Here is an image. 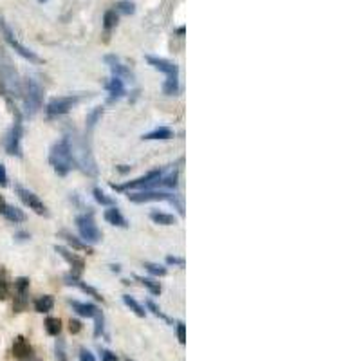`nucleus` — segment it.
<instances>
[{"label": "nucleus", "instance_id": "1", "mask_svg": "<svg viewBox=\"0 0 361 361\" xmlns=\"http://www.w3.org/2000/svg\"><path fill=\"white\" fill-rule=\"evenodd\" d=\"M67 141H69V148H71V156L72 161L76 167H80V170L87 176H96L98 174V167H96V161L92 154L89 150V145H87V139L81 138L80 134L74 132L72 136H65Z\"/></svg>", "mask_w": 361, "mask_h": 361}, {"label": "nucleus", "instance_id": "2", "mask_svg": "<svg viewBox=\"0 0 361 361\" xmlns=\"http://www.w3.org/2000/svg\"><path fill=\"white\" fill-rule=\"evenodd\" d=\"M49 161H51V167L54 168V172H56L58 176H67V174L72 170L74 161H72L71 148H69L67 138L60 139L58 143L52 145L51 154H49Z\"/></svg>", "mask_w": 361, "mask_h": 361}, {"label": "nucleus", "instance_id": "3", "mask_svg": "<svg viewBox=\"0 0 361 361\" xmlns=\"http://www.w3.org/2000/svg\"><path fill=\"white\" fill-rule=\"evenodd\" d=\"M22 98H24V107H25V114L34 116L42 109V101H43V89L36 80H27L22 83Z\"/></svg>", "mask_w": 361, "mask_h": 361}, {"label": "nucleus", "instance_id": "4", "mask_svg": "<svg viewBox=\"0 0 361 361\" xmlns=\"http://www.w3.org/2000/svg\"><path fill=\"white\" fill-rule=\"evenodd\" d=\"M0 90L5 98L9 96H22V83L18 80V74L11 67L9 62L0 63Z\"/></svg>", "mask_w": 361, "mask_h": 361}, {"label": "nucleus", "instance_id": "5", "mask_svg": "<svg viewBox=\"0 0 361 361\" xmlns=\"http://www.w3.org/2000/svg\"><path fill=\"white\" fill-rule=\"evenodd\" d=\"M76 226H78V229H80L81 238H83L87 244H96V242H100L101 240V231L98 229V226H96L92 213L78 215Z\"/></svg>", "mask_w": 361, "mask_h": 361}, {"label": "nucleus", "instance_id": "6", "mask_svg": "<svg viewBox=\"0 0 361 361\" xmlns=\"http://www.w3.org/2000/svg\"><path fill=\"white\" fill-rule=\"evenodd\" d=\"M0 33L4 34V40L7 43H9L11 47L14 49V51L18 52L20 56L22 58H25V60H29V62H40V58L34 54L33 51H29L25 45H22V43L16 40V36H14V33L11 31V27L7 24H5V20H4V16L0 14Z\"/></svg>", "mask_w": 361, "mask_h": 361}, {"label": "nucleus", "instance_id": "7", "mask_svg": "<svg viewBox=\"0 0 361 361\" xmlns=\"http://www.w3.org/2000/svg\"><path fill=\"white\" fill-rule=\"evenodd\" d=\"M81 100V96H62V98H54L47 103L45 107V112H47L49 118H56V116H63L67 114L69 110Z\"/></svg>", "mask_w": 361, "mask_h": 361}, {"label": "nucleus", "instance_id": "8", "mask_svg": "<svg viewBox=\"0 0 361 361\" xmlns=\"http://www.w3.org/2000/svg\"><path fill=\"white\" fill-rule=\"evenodd\" d=\"M14 191H16V195L20 197V200H22L29 209H33L34 213L45 215V217L49 215L47 208H45V204L38 199V195H34L31 190H27V188H24V186H20V184L14 186Z\"/></svg>", "mask_w": 361, "mask_h": 361}, {"label": "nucleus", "instance_id": "9", "mask_svg": "<svg viewBox=\"0 0 361 361\" xmlns=\"http://www.w3.org/2000/svg\"><path fill=\"white\" fill-rule=\"evenodd\" d=\"M163 170H154V172H148L147 176L139 177L136 180H130L127 184H121V186H116L112 184L114 190H134V188H156V182L157 179L161 177Z\"/></svg>", "mask_w": 361, "mask_h": 361}, {"label": "nucleus", "instance_id": "10", "mask_svg": "<svg viewBox=\"0 0 361 361\" xmlns=\"http://www.w3.org/2000/svg\"><path fill=\"white\" fill-rule=\"evenodd\" d=\"M20 139H22V121L16 116V121H14L13 129L7 134V139H5V150L11 156H22V150H20Z\"/></svg>", "mask_w": 361, "mask_h": 361}, {"label": "nucleus", "instance_id": "11", "mask_svg": "<svg viewBox=\"0 0 361 361\" xmlns=\"http://www.w3.org/2000/svg\"><path fill=\"white\" fill-rule=\"evenodd\" d=\"M105 62L109 63L110 71H112V76L119 78V80H123V81L134 80V74L130 72V69L125 65V63H121V60H119L118 56H114V54H107V56H105Z\"/></svg>", "mask_w": 361, "mask_h": 361}, {"label": "nucleus", "instance_id": "12", "mask_svg": "<svg viewBox=\"0 0 361 361\" xmlns=\"http://www.w3.org/2000/svg\"><path fill=\"white\" fill-rule=\"evenodd\" d=\"M172 195L167 191H159V190H147V191H139V193H129V199L132 202H157V200H168Z\"/></svg>", "mask_w": 361, "mask_h": 361}, {"label": "nucleus", "instance_id": "13", "mask_svg": "<svg viewBox=\"0 0 361 361\" xmlns=\"http://www.w3.org/2000/svg\"><path fill=\"white\" fill-rule=\"evenodd\" d=\"M147 62L157 69V71H161L167 74V78H179V67L176 63L168 62L165 58H156V56H147Z\"/></svg>", "mask_w": 361, "mask_h": 361}, {"label": "nucleus", "instance_id": "14", "mask_svg": "<svg viewBox=\"0 0 361 361\" xmlns=\"http://www.w3.org/2000/svg\"><path fill=\"white\" fill-rule=\"evenodd\" d=\"M54 249H56L58 255H62V258H65V260L69 262V264H71L72 275L80 276L81 271H83V267H85V264H83V260H81V258L78 257L76 253L69 251V249H67V247H63V246H56Z\"/></svg>", "mask_w": 361, "mask_h": 361}, {"label": "nucleus", "instance_id": "15", "mask_svg": "<svg viewBox=\"0 0 361 361\" xmlns=\"http://www.w3.org/2000/svg\"><path fill=\"white\" fill-rule=\"evenodd\" d=\"M107 90H109V103H114L116 100L123 98L125 94V81L119 80V78L112 76L109 81H107Z\"/></svg>", "mask_w": 361, "mask_h": 361}, {"label": "nucleus", "instance_id": "16", "mask_svg": "<svg viewBox=\"0 0 361 361\" xmlns=\"http://www.w3.org/2000/svg\"><path fill=\"white\" fill-rule=\"evenodd\" d=\"M31 354H33V349H31V345L27 343V340L22 336H18L16 340H14L13 343V356L16 358V360H27V358H31Z\"/></svg>", "mask_w": 361, "mask_h": 361}, {"label": "nucleus", "instance_id": "17", "mask_svg": "<svg viewBox=\"0 0 361 361\" xmlns=\"http://www.w3.org/2000/svg\"><path fill=\"white\" fill-rule=\"evenodd\" d=\"M65 284H69V285H76L78 289L83 291L85 295L94 296L96 300H101V302H103V296H101L100 293H98V291L94 289V287H90L89 284H85V282H81V280H80V276H76V275H67V276H65Z\"/></svg>", "mask_w": 361, "mask_h": 361}, {"label": "nucleus", "instance_id": "18", "mask_svg": "<svg viewBox=\"0 0 361 361\" xmlns=\"http://www.w3.org/2000/svg\"><path fill=\"white\" fill-rule=\"evenodd\" d=\"M69 305L72 307V311H76L80 316H85V318H94L98 314V307L92 304H83V302H78V300H69Z\"/></svg>", "mask_w": 361, "mask_h": 361}, {"label": "nucleus", "instance_id": "19", "mask_svg": "<svg viewBox=\"0 0 361 361\" xmlns=\"http://www.w3.org/2000/svg\"><path fill=\"white\" fill-rule=\"evenodd\" d=\"M105 219H107V222H110L112 226H118V228H127V226H129L123 215L119 213L118 208L107 209V211H105Z\"/></svg>", "mask_w": 361, "mask_h": 361}, {"label": "nucleus", "instance_id": "20", "mask_svg": "<svg viewBox=\"0 0 361 361\" xmlns=\"http://www.w3.org/2000/svg\"><path fill=\"white\" fill-rule=\"evenodd\" d=\"M156 186H165V188H176V186H177V170L170 168V170H168V174H165V172H163L161 177L157 179Z\"/></svg>", "mask_w": 361, "mask_h": 361}, {"label": "nucleus", "instance_id": "21", "mask_svg": "<svg viewBox=\"0 0 361 361\" xmlns=\"http://www.w3.org/2000/svg\"><path fill=\"white\" fill-rule=\"evenodd\" d=\"M7 220H11V222H24L25 220V215L22 209H18L16 206H5L4 213H2Z\"/></svg>", "mask_w": 361, "mask_h": 361}, {"label": "nucleus", "instance_id": "22", "mask_svg": "<svg viewBox=\"0 0 361 361\" xmlns=\"http://www.w3.org/2000/svg\"><path fill=\"white\" fill-rule=\"evenodd\" d=\"M62 237L65 238L67 242H69V246H72L74 249H78V251H87V253H92V249H90V246L87 242H81L80 238L72 237L71 233L67 231H62Z\"/></svg>", "mask_w": 361, "mask_h": 361}, {"label": "nucleus", "instance_id": "23", "mask_svg": "<svg viewBox=\"0 0 361 361\" xmlns=\"http://www.w3.org/2000/svg\"><path fill=\"white\" fill-rule=\"evenodd\" d=\"M150 219L156 224H161V226H174V224L177 222L174 215L163 213V211H152V213H150Z\"/></svg>", "mask_w": 361, "mask_h": 361}, {"label": "nucleus", "instance_id": "24", "mask_svg": "<svg viewBox=\"0 0 361 361\" xmlns=\"http://www.w3.org/2000/svg\"><path fill=\"white\" fill-rule=\"evenodd\" d=\"M174 138V132L167 127H161V129H156L152 132H148L143 136V139H147V141H152V139H172Z\"/></svg>", "mask_w": 361, "mask_h": 361}, {"label": "nucleus", "instance_id": "25", "mask_svg": "<svg viewBox=\"0 0 361 361\" xmlns=\"http://www.w3.org/2000/svg\"><path fill=\"white\" fill-rule=\"evenodd\" d=\"M52 305H54L52 296L45 295V296H42V298H38L36 302H34V311H36V313H49V311L52 309Z\"/></svg>", "mask_w": 361, "mask_h": 361}, {"label": "nucleus", "instance_id": "26", "mask_svg": "<svg viewBox=\"0 0 361 361\" xmlns=\"http://www.w3.org/2000/svg\"><path fill=\"white\" fill-rule=\"evenodd\" d=\"M123 302H125V305H127V307H129L130 311H134V313L138 314L139 318H145V316H147V311L143 309L141 304H138V302H136V300H134L132 296L123 295Z\"/></svg>", "mask_w": 361, "mask_h": 361}, {"label": "nucleus", "instance_id": "27", "mask_svg": "<svg viewBox=\"0 0 361 361\" xmlns=\"http://www.w3.org/2000/svg\"><path fill=\"white\" fill-rule=\"evenodd\" d=\"M116 24H118V11H116V9L105 11V14H103V27L107 29V31H110L112 27H116Z\"/></svg>", "mask_w": 361, "mask_h": 361}, {"label": "nucleus", "instance_id": "28", "mask_svg": "<svg viewBox=\"0 0 361 361\" xmlns=\"http://www.w3.org/2000/svg\"><path fill=\"white\" fill-rule=\"evenodd\" d=\"M45 331H47L49 336H58L60 331H62V323L58 318H47L45 320Z\"/></svg>", "mask_w": 361, "mask_h": 361}, {"label": "nucleus", "instance_id": "29", "mask_svg": "<svg viewBox=\"0 0 361 361\" xmlns=\"http://www.w3.org/2000/svg\"><path fill=\"white\" fill-rule=\"evenodd\" d=\"M163 90H165L167 96L177 94V90H179V78H167L165 85H163Z\"/></svg>", "mask_w": 361, "mask_h": 361}, {"label": "nucleus", "instance_id": "30", "mask_svg": "<svg viewBox=\"0 0 361 361\" xmlns=\"http://www.w3.org/2000/svg\"><path fill=\"white\" fill-rule=\"evenodd\" d=\"M138 280L141 282V284L145 285V287H147L152 295H159V293H161V285L157 284L156 280H152V278H143V276H138Z\"/></svg>", "mask_w": 361, "mask_h": 361}, {"label": "nucleus", "instance_id": "31", "mask_svg": "<svg viewBox=\"0 0 361 361\" xmlns=\"http://www.w3.org/2000/svg\"><path fill=\"white\" fill-rule=\"evenodd\" d=\"M116 11L123 14H132L134 11H136V4L130 2V0H121V2L116 4Z\"/></svg>", "mask_w": 361, "mask_h": 361}, {"label": "nucleus", "instance_id": "32", "mask_svg": "<svg viewBox=\"0 0 361 361\" xmlns=\"http://www.w3.org/2000/svg\"><path fill=\"white\" fill-rule=\"evenodd\" d=\"M101 114H103V109L101 107H96L92 112L89 114V118H87V127H89V130H92L94 129V125H96V121L101 118Z\"/></svg>", "mask_w": 361, "mask_h": 361}, {"label": "nucleus", "instance_id": "33", "mask_svg": "<svg viewBox=\"0 0 361 361\" xmlns=\"http://www.w3.org/2000/svg\"><path fill=\"white\" fill-rule=\"evenodd\" d=\"M94 322H96V327H94V336L100 338L103 334V329H105V318H103V313L98 311V314L94 316Z\"/></svg>", "mask_w": 361, "mask_h": 361}, {"label": "nucleus", "instance_id": "34", "mask_svg": "<svg viewBox=\"0 0 361 361\" xmlns=\"http://www.w3.org/2000/svg\"><path fill=\"white\" fill-rule=\"evenodd\" d=\"M145 267H147L148 273H152L156 276H165L167 275V269L161 266H157V264H152V262H145Z\"/></svg>", "mask_w": 361, "mask_h": 361}, {"label": "nucleus", "instance_id": "35", "mask_svg": "<svg viewBox=\"0 0 361 361\" xmlns=\"http://www.w3.org/2000/svg\"><path fill=\"white\" fill-rule=\"evenodd\" d=\"M94 199L100 202V204H103V206H110V204H114V200L110 199V197H107V195L103 193V191L100 190V188H94Z\"/></svg>", "mask_w": 361, "mask_h": 361}, {"label": "nucleus", "instance_id": "36", "mask_svg": "<svg viewBox=\"0 0 361 361\" xmlns=\"http://www.w3.org/2000/svg\"><path fill=\"white\" fill-rule=\"evenodd\" d=\"M54 351H56L58 361H69V360H67L65 343H63V340H56V347H54Z\"/></svg>", "mask_w": 361, "mask_h": 361}, {"label": "nucleus", "instance_id": "37", "mask_svg": "<svg viewBox=\"0 0 361 361\" xmlns=\"http://www.w3.org/2000/svg\"><path fill=\"white\" fill-rule=\"evenodd\" d=\"M147 305H148V309L152 311V313H154V314H156V316H159V318H161V320H165V322H168V323H172V320H170V318H168L167 314L163 313V311H161V309H159V307H157V305H156V304H154L152 300H148V302H147Z\"/></svg>", "mask_w": 361, "mask_h": 361}, {"label": "nucleus", "instance_id": "38", "mask_svg": "<svg viewBox=\"0 0 361 361\" xmlns=\"http://www.w3.org/2000/svg\"><path fill=\"white\" fill-rule=\"evenodd\" d=\"M177 338H179V342L184 345L186 343V329H184V323L182 322L177 323Z\"/></svg>", "mask_w": 361, "mask_h": 361}, {"label": "nucleus", "instance_id": "39", "mask_svg": "<svg viewBox=\"0 0 361 361\" xmlns=\"http://www.w3.org/2000/svg\"><path fill=\"white\" fill-rule=\"evenodd\" d=\"M100 354H101V361H118V356H116L114 352L100 349Z\"/></svg>", "mask_w": 361, "mask_h": 361}, {"label": "nucleus", "instance_id": "40", "mask_svg": "<svg viewBox=\"0 0 361 361\" xmlns=\"http://www.w3.org/2000/svg\"><path fill=\"white\" fill-rule=\"evenodd\" d=\"M9 293V287H7V282L4 278H0V300H4Z\"/></svg>", "mask_w": 361, "mask_h": 361}, {"label": "nucleus", "instance_id": "41", "mask_svg": "<svg viewBox=\"0 0 361 361\" xmlns=\"http://www.w3.org/2000/svg\"><path fill=\"white\" fill-rule=\"evenodd\" d=\"M80 361H96V358L92 356L87 349H81L80 351Z\"/></svg>", "mask_w": 361, "mask_h": 361}, {"label": "nucleus", "instance_id": "42", "mask_svg": "<svg viewBox=\"0 0 361 361\" xmlns=\"http://www.w3.org/2000/svg\"><path fill=\"white\" fill-rule=\"evenodd\" d=\"M0 186H7V174H5V168L2 163H0Z\"/></svg>", "mask_w": 361, "mask_h": 361}, {"label": "nucleus", "instance_id": "43", "mask_svg": "<svg viewBox=\"0 0 361 361\" xmlns=\"http://www.w3.org/2000/svg\"><path fill=\"white\" fill-rule=\"evenodd\" d=\"M69 325H71L69 329H71L72 334H78L81 331V323L78 322V320H71V323H69Z\"/></svg>", "mask_w": 361, "mask_h": 361}, {"label": "nucleus", "instance_id": "44", "mask_svg": "<svg viewBox=\"0 0 361 361\" xmlns=\"http://www.w3.org/2000/svg\"><path fill=\"white\" fill-rule=\"evenodd\" d=\"M167 262H168V264H174V266H182V264H184V260H182V258H177V257H168Z\"/></svg>", "mask_w": 361, "mask_h": 361}, {"label": "nucleus", "instance_id": "45", "mask_svg": "<svg viewBox=\"0 0 361 361\" xmlns=\"http://www.w3.org/2000/svg\"><path fill=\"white\" fill-rule=\"evenodd\" d=\"M5 206H7V202H5V200H4V197H2V195H0V215L4 213Z\"/></svg>", "mask_w": 361, "mask_h": 361}, {"label": "nucleus", "instance_id": "46", "mask_svg": "<svg viewBox=\"0 0 361 361\" xmlns=\"http://www.w3.org/2000/svg\"><path fill=\"white\" fill-rule=\"evenodd\" d=\"M38 2H40V4H43V2H47V0H38Z\"/></svg>", "mask_w": 361, "mask_h": 361}]
</instances>
